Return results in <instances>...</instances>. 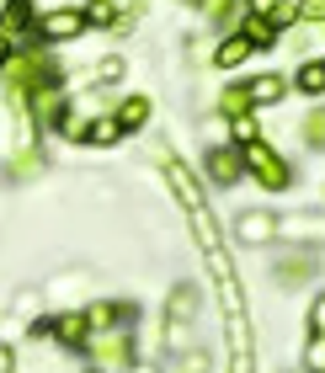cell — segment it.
Masks as SVG:
<instances>
[{
	"instance_id": "obj_1",
	"label": "cell",
	"mask_w": 325,
	"mask_h": 373,
	"mask_svg": "<svg viewBox=\"0 0 325 373\" xmlns=\"http://www.w3.org/2000/svg\"><path fill=\"white\" fill-rule=\"evenodd\" d=\"M48 38H64V32H81V17H54L48 27H43Z\"/></svg>"
},
{
	"instance_id": "obj_2",
	"label": "cell",
	"mask_w": 325,
	"mask_h": 373,
	"mask_svg": "<svg viewBox=\"0 0 325 373\" xmlns=\"http://www.w3.org/2000/svg\"><path fill=\"white\" fill-rule=\"evenodd\" d=\"M251 97H256V101H272V97H277V80H256V85H251Z\"/></svg>"
},
{
	"instance_id": "obj_3",
	"label": "cell",
	"mask_w": 325,
	"mask_h": 373,
	"mask_svg": "<svg viewBox=\"0 0 325 373\" xmlns=\"http://www.w3.org/2000/svg\"><path fill=\"white\" fill-rule=\"evenodd\" d=\"M315 325H320V331H325V299H320V310H315Z\"/></svg>"
},
{
	"instance_id": "obj_4",
	"label": "cell",
	"mask_w": 325,
	"mask_h": 373,
	"mask_svg": "<svg viewBox=\"0 0 325 373\" xmlns=\"http://www.w3.org/2000/svg\"><path fill=\"white\" fill-rule=\"evenodd\" d=\"M0 59H6V43H0Z\"/></svg>"
}]
</instances>
